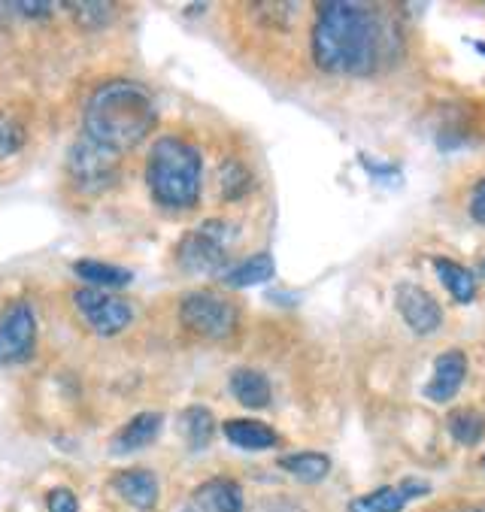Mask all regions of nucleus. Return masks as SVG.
I'll return each instance as SVG.
<instances>
[{"label": "nucleus", "mask_w": 485, "mask_h": 512, "mask_svg": "<svg viewBox=\"0 0 485 512\" xmlns=\"http://www.w3.org/2000/svg\"><path fill=\"white\" fill-rule=\"evenodd\" d=\"M398 52V31L376 7L331 0L319 4L313 61L334 76H370Z\"/></svg>", "instance_id": "obj_1"}, {"label": "nucleus", "mask_w": 485, "mask_h": 512, "mask_svg": "<svg viewBox=\"0 0 485 512\" xmlns=\"http://www.w3.org/2000/svg\"><path fill=\"white\" fill-rule=\"evenodd\" d=\"M152 128H155L152 97L143 85L128 79L104 82L101 88H94L82 113V137L101 143L116 155L137 149Z\"/></svg>", "instance_id": "obj_2"}, {"label": "nucleus", "mask_w": 485, "mask_h": 512, "mask_svg": "<svg viewBox=\"0 0 485 512\" xmlns=\"http://www.w3.org/2000/svg\"><path fill=\"white\" fill-rule=\"evenodd\" d=\"M201 152L182 137L155 140L146 161V182L155 203L167 210H194L201 200Z\"/></svg>", "instance_id": "obj_3"}, {"label": "nucleus", "mask_w": 485, "mask_h": 512, "mask_svg": "<svg viewBox=\"0 0 485 512\" xmlns=\"http://www.w3.org/2000/svg\"><path fill=\"white\" fill-rule=\"evenodd\" d=\"M237 237V228L228 222H204L194 231H188L179 243V267L198 276H222L231 264H228V249Z\"/></svg>", "instance_id": "obj_4"}, {"label": "nucleus", "mask_w": 485, "mask_h": 512, "mask_svg": "<svg viewBox=\"0 0 485 512\" xmlns=\"http://www.w3.org/2000/svg\"><path fill=\"white\" fill-rule=\"evenodd\" d=\"M119 170H122V155L104 149L101 143H94L79 134L76 143L70 146L67 173H70V182L82 194H101V191L113 188L119 179Z\"/></svg>", "instance_id": "obj_5"}, {"label": "nucleus", "mask_w": 485, "mask_h": 512, "mask_svg": "<svg viewBox=\"0 0 485 512\" xmlns=\"http://www.w3.org/2000/svg\"><path fill=\"white\" fill-rule=\"evenodd\" d=\"M179 319L198 337L225 340L237 331V306L210 291H191L179 303Z\"/></svg>", "instance_id": "obj_6"}, {"label": "nucleus", "mask_w": 485, "mask_h": 512, "mask_svg": "<svg viewBox=\"0 0 485 512\" xmlns=\"http://www.w3.org/2000/svg\"><path fill=\"white\" fill-rule=\"evenodd\" d=\"M73 303H76V313L82 316V322L101 337H116L122 334L131 319L134 310L116 294H107L101 288H79L73 291Z\"/></svg>", "instance_id": "obj_7"}, {"label": "nucleus", "mask_w": 485, "mask_h": 512, "mask_svg": "<svg viewBox=\"0 0 485 512\" xmlns=\"http://www.w3.org/2000/svg\"><path fill=\"white\" fill-rule=\"evenodd\" d=\"M37 346V316L31 303L16 300L0 313V364H22Z\"/></svg>", "instance_id": "obj_8"}, {"label": "nucleus", "mask_w": 485, "mask_h": 512, "mask_svg": "<svg viewBox=\"0 0 485 512\" xmlns=\"http://www.w3.org/2000/svg\"><path fill=\"white\" fill-rule=\"evenodd\" d=\"M395 300H398V310H401L404 322H407L416 334L428 337V334H437V331H440V325H443V310H440V303H437L422 285H413V282L398 285Z\"/></svg>", "instance_id": "obj_9"}, {"label": "nucleus", "mask_w": 485, "mask_h": 512, "mask_svg": "<svg viewBox=\"0 0 485 512\" xmlns=\"http://www.w3.org/2000/svg\"><path fill=\"white\" fill-rule=\"evenodd\" d=\"M428 482H419V479H407L401 485H385V488H376L370 494H361L349 503V512H401L413 497H422L428 494Z\"/></svg>", "instance_id": "obj_10"}, {"label": "nucleus", "mask_w": 485, "mask_h": 512, "mask_svg": "<svg viewBox=\"0 0 485 512\" xmlns=\"http://www.w3.org/2000/svg\"><path fill=\"white\" fill-rule=\"evenodd\" d=\"M464 379H467V358H464V352L449 349L434 361V373L425 385V397L431 403H446L458 394Z\"/></svg>", "instance_id": "obj_11"}, {"label": "nucleus", "mask_w": 485, "mask_h": 512, "mask_svg": "<svg viewBox=\"0 0 485 512\" xmlns=\"http://www.w3.org/2000/svg\"><path fill=\"white\" fill-rule=\"evenodd\" d=\"M194 503L204 512H243V491L234 479L216 476L194 491Z\"/></svg>", "instance_id": "obj_12"}, {"label": "nucleus", "mask_w": 485, "mask_h": 512, "mask_svg": "<svg viewBox=\"0 0 485 512\" xmlns=\"http://www.w3.org/2000/svg\"><path fill=\"white\" fill-rule=\"evenodd\" d=\"M161 413H137L116 437H113V452L116 455H131L137 449H146L158 434H161Z\"/></svg>", "instance_id": "obj_13"}, {"label": "nucleus", "mask_w": 485, "mask_h": 512, "mask_svg": "<svg viewBox=\"0 0 485 512\" xmlns=\"http://www.w3.org/2000/svg\"><path fill=\"white\" fill-rule=\"evenodd\" d=\"M113 488L143 512L158 503V479L149 470H122L113 476Z\"/></svg>", "instance_id": "obj_14"}, {"label": "nucleus", "mask_w": 485, "mask_h": 512, "mask_svg": "<svg viewBox=\"0 0 485 512\" xmlns=\"http://www.w3.org/2000/svg\"><path fill=\"white\" fill-rule=\"evenodd\" d=\"M225 437L246 452H261V449H273L279 443V434L273 428H267L264 422L255 419H231L225 422Z\"/></svg>", "instance_id": "obj_15"}, {"label": "nucleus", "mask_w": 485, "mask_h": 512, "mask_svg": "<svg viewBox=\"0 0 485 512\" xmlns=\"http://www.w3.org/2000/svg\"><path fill=\"white\" fill-rule=\"evenodd\" d=\"M273 276H276V261H273V255L258 252V255L240 261V264H231V267L222 273V282L231 285V288H249V285H261V282H267V279H273Z\"/></svg>", "instance_id": "obj_16"}, {"label": "nucleus", "mask_w": 485, "mask_h": 512, "mask_svg": "<svg viewBox=\"0 0 485 512\" xmlns=\"http://www.w3.org/2000/svg\"><path fill=\"white\" fill-rule=\"evenodd\" d=\"M228 385H231V394H234L243 406H249V409H264V406L270 403V382H267V376L258 373V370L240 367V370L231 373Z\"/></svg>", "instance_id": "obj_17"}, {"label": "nucleus", "mask_w": 485, "mask_h": 512, "mask_svg": "<svg viewBox=\"0 0 485 512\" xmlns=\"http://www.w3.org/2000/svg\"><path fill=\"white\" fill-rule=\"evenodd\" d=\"M434 273L440 276V282L446 285V291L452 294L455 303H470L476 297V279L467 267H461L449 258H434Z\"/></svg>", "instance_id": "obj_18"}, {"label": "nucleus", "mask_w": 485, "mask_h": 512, "mask_svg": "<svg viewBox=\"0 0 485 512\" xmlns=\"http://www.w3.org/2000/svg\"><path fill=\"white\" fill-rule=\"evenodd\" d=\"M76 276H82L88 282V288H125L131 282V270L107 264V261H76L73 264Z\"/></svg>", "instance_id": "obj_19"}, {"label": "nucleus", "mask_w": 485, "mask_h": 512, "mask_svg": "<svg viewBox=\"0 0 485 512\" xmlns=\"http://www.w3.org/2000/svg\"><path fill=\"white\" fill-rule=\"evenodd\" d=\"M279 467L301 482H322L331 473V458L322 452H295L279 458Z\"/></svg>", "instance_id": "obj_20"}, {"label": "nucleus", "mask_w": 485, "mask_h": 512, "mask_svg": "<svg viewBox=\"0 0 485 512\" xmlns=\"http://www.w3.org/2000/svg\"><path fill=\"white\" fill-rule=\"evenodd\" d=\"M182 431H185V440L194 452L207 449L213 440V431H216L213 413L207 406H188L182 413Z\"/></svg>", "instance_id": "obj_21"}, {"label": "nucleus", "mask_w": 485, "mask_h": 512, "mask_svg": "<svg viewBox=\"0 0 485 512\" xmlns=\"http://www.w3.org/2000/svg\"><path fill=\"white\" fill-rule=\"evenodd\" d=\"M449 434L461 446H476L485 434V419L476 413V409H461V413L449 416Z\"/></svg>", "instance_id": "obj_22"}, {"label": "nucleus", "mask_w": 485, "mask_h": 512, "mask_svg": "<svg viewBox=\"0 0 485 512\" xmlns=\"http://www.w3.org/2000/svg\"><path fill=\"white\" fill-rule=\"evenodd\" d=\"M219 182H222V194H225V200H240L243 194H249L252 191V185H255V179H252V173H249V167L243 164V161H225L222 164V170H219Z\"/></svg>", "instance_id": "obj_23"}, {"label": "nucleus", "mask_w": 485, "mask_h": 512, "mask_svg": "<svg viewBox=\"0 0 485 512\" xmlns=\"http://www.w3.org/2000/svg\"><path fill=\"white\" fill-rule=\"evenodd\" d=\"M25 146V125L13 116L0 110V158H10Z\"/></svg>", "instance_id": "obj_24"}, {"label": "nucleus", "mask_w": 485, "mask_h": 512, "mask_svg": "<svg viewBox=\"0 0 485 512\" xmlns=\"http://www.w3.org/2000/svg\"><path fill=\"white\" fill-rule=\"evenodd\" d=\"M82 28H101L113 19V4H67Z\"/></svg>", "instance_id": "obj_25"}, {"label": "nucleus", "mask_w": 485, "mask_h": 512, "mask_svg": "<svg viewBox=\"0 0 485 512\" xmlns=\"http://www.w3.org/2000/svg\"><path fill=\"white\" fill-rule=\"evenodd\" d=\"M46 506L49 512H79V503L70 488H52L46 497Z\"/></svg>", "instance_id": "obj_26"}, {"label": "nucleus", "mask_w": 485, "mask_h": 512, "mask_svg": "<svg viewBox=\"0 0 485 512\" xmlns=\"http://www.w3.org/2000/svg\"><path fill=\"white\" fill-rule=\"evenodd\" d=\"M470 216H473V222L485 225V176L473 185V194H470Z\"/></svg>", "instance_id": "obj_27"}, {"label": "nucleus", "mask_w": 485, "mask_h": 512, "mask_svg": "<svg viewBox=\"0 0 485 512\" xmlns=\"http://www.w3.org/2000/svg\"><path fill=\"white\" fill-rule=\"evenodd\" d=\"M479 267H482V276H485V255H482V261H479Z\"/></svg>", "instance_id": "obj_28"}, {"label": "nucleus", "mask_w": 485, "mask_h": 512, "mask_svg": "<svg viewBox=\"0 0 485 512\" xmlns=\"http://www.w3.org/2000/svg\"><path fill=\"white\" fill-rule=\"evenodd\" d=\"M482 467H485V458H482Z\"/></svg>", "instance_id": "obj_29"}, {"label": "nucleus", "mask_w": 485, "mask_h": 512, "mask_svg": "<svg viewBox=\"0 0 485 512\" xmlns=\"http://www.w3.org/2000/svg\"><path fill=\"white\" fill-rule=\"evenodd\" d=\"M479 512H485V509H479Z\"/></svg>", "instance_id": "obj_30"}]
</instances>
